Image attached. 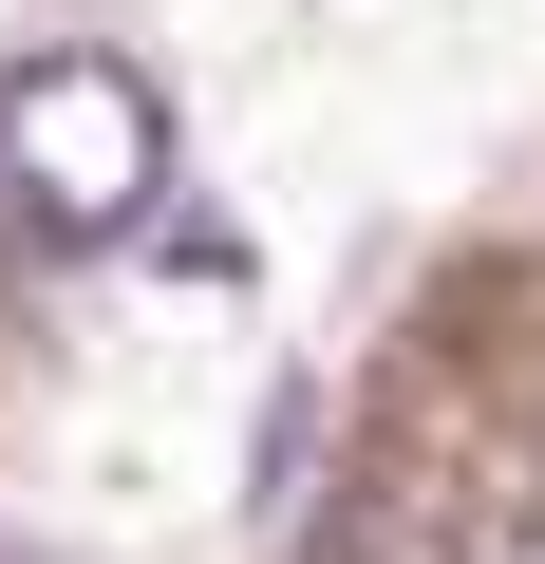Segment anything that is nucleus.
<instances>
[{
	"label": "nucleus",
	"mask_w": 545,
	"mask_h": 564,
	"mask_svg": "<svg viewBox=\"0 0 545 564\" xmlns=\"http://www.w3.org/2000/svg\"><path fill=\"white\" fill-rule=\"evenodd\" d=\"M0 188H20L57 245L151 226V188H170V95H151L132 57H20V76H0Z\"/></svg>",
	"instance_id": "nucleus-1"
}]
</instances>
